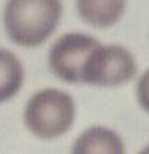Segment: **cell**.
I'll list each match as a JSON object with an SVG mask.
<instances>
[{
    "mask_svg": "<svg viewBox=\"0 0 149 154\" xmlns=\"http://www.w3.org/2000/svg\"><path fill=\"white\" fill-rule=\"evenodd\" d=\"M62 18V0H7L4 29L18 46H39L57 30Z\"/></svg>",
    "mask_w": 149,
    "mask_h": 154,
    "instance_id": "6da1fadb",
    "label": "cell"
},
{
    "mask_svg": "<svg viewBox=\"0 0 149 154\" xmlns=\"http://www.w3.org/2000/svg\"><path fill=\"white\" fill-rule=\"evenodd\" d=\"M25 124L41 140H53L71 129L76 117L74 99L59 89H43L29 99Z\"/></svg>",
    "mask_w": 149,
    "mask_h": 154,
    "instance_id": "7a4b0ae2",
    "label": "cell"
},
{
    "mask_svg": "<svg viewBox=\"0 0 149 154\" xmlns=\"http://www.w3.org/2000/svg\"><path fill=\"white\" fill-rule=\"evenodd\" d=\"M137 76V62L130 50L121 45H98L85 62L82 83L119 87Z\"/></svg>",
    "mask_w": 149,
    "mask_h": 154,
    "instance_id": "3957f363",
    "label": "cell"
},
{
    "mask_svg": "<svg viewBox=\"0 0 149 154\" xmlns=\"http://www.w3.org/2000/svg\"><path fill=\"white\" fill-rule=\"evenodd\" d=\"M100 41L92 35L71 32L64 34L52 45L48 64L53 75L68 83H82L85 62L96 50Z\"/></svg>",
    "mask_w": 149,
    "mask_h": 154,
    "instance_id": "277c9868",
    "label": "cell"
},
{
    "mask_svg": "<svg viewBox=\"0 0 149 154\" xmlns=\"http://www.w3.org/2000/svg\"><path fill=\"white\" fill-rule=\"evenodd\" d=\"M71 154H126V147L116 131L92 126L76 138Z\"/></svg>",
    "mask_w": 149,
    "mask_h": 154,
    "instance_id": "5b68a950",
    "label": "cell"
},
{
    "mask_svg": "<svg viewBox=\"0 0 149 154\" xmlns=\"http://www.w3.org/2000/svg\"><path fill=\"white\" fill-rule=\"evenodd\" d=\"M80 18L98 29H108L119 21L126 11V0H76Z\"/></svg>",
    "mask_w": 149,
    "mask_h": 154,
    "instance_id": "8992f818",
    "label": "cell"
},
{
    "mask_svg": "<svg viewBox=\"0 0 149 154\" xmlns=\"http://www.w3.org/2000/svg\"><path fill=\"white\" fill-rule=\"evenodd\" d=\"M23 64L13 51L0 48V103L9 101L23 85Z\"/></svg>",
    "mask_w": 149,
    "mask_h": 154,
    "instance_id": "52a82bcc",
    "label": "cell"
},
{
    "mask_svg": "<svg viewBox=\"0 0 149 154\" xmlns=\"http://www.w3.org/2000/svg\"><path fill=\"white\" fill-rule=\"evenodd\" d=\"M137 99H138V105L149 113V69L144 71V75L138 78V83H137Z\"/></svg>",
    "mask_w": 149,
    "mask_h": 154,
    "instance_id": "ba28073f",
    "label": "cell"
},
{
    "mask_svg": "<svg viewBox=\"0 0 149 154\" xmlns=\"http://www.w3.org/2000/svg\"><path fill=\"white\" fill-rule=\"evenodd\" d=\"M138 154H149V143H147V145H146V147H144V149H142Z\"/></svg>",
    "mask_w": 149,
    "mask_h": 154,
    "instance_id": "9c48e42d",
    "label": "cell"
}]
</instances>
